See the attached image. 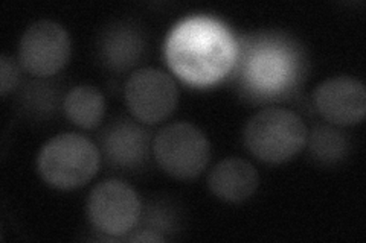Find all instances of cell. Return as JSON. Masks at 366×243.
Masks as SVG:
<instances>
[{
    "label": "cell",
    "instance_id": "1",
    "mask_svg": "<svg viewBox=\"0 0 366 243\" xmlns=\"http://www.w3.org/2000/svg\"><path fill=\"white\" fill-rule=\"evenodd\" d=\"M237 48L229 31L209 19L180 23L167 43L173 71L188 83L206 86L223 78L235 61Z\"/></svg>",
    "mask_w": 366,
    "mask_h": 243
},
{
    "label": "cell",
    "instance_id": "9",
    "mask_svg": "<svg viewBox=\"0 0 366 243\" xmlns=\"http://www.w3.org/2000/svg\"><path fill=\"white\" fill-rule=\"evenodd\" d=\"M249 84L264 93H277L295 78V61L287 51L274 46H261L249 55L246 63Z\"/></svg>",
    "mask_w": 366,
    "mask_h": 243
},
{
    "label": "cell",
    "instance_id": "4",
    "mask_svg": "<svg viewBox=\"0 0 366 243\" xmlns=\"http://www.w3.org/2000/svg\"><path fill=\"white\" fill-rule=\"evenodd\" d=\"M157 165L177 180L199 177L209 163L211 146L206 135L188 122L164 126L153 140Z\"/></svg>",
    "mask_w": 366,
    "mask_h": 243
},
{
    "label": "cell",
    "instance_id": "15",
    "mask_svg": "<svg viewBox=\"0 0 366 243\" xmlns=\"http://www.w3.org/2000/svg\"><path fill=\"white\" fill-rule=\"evenodd\" d=\"M19 79L20 73L14 60H11L6 55L0 56V91H2V96L19 84Z\"/></svg>",
    "mask_w": 366,
    "mask_h": 243
},
{
    "label": "cell",
    "instance_id": "3",
    "mask_svg": "<svg viewBox=\"0 0 366 243\" xmlns=\"http://www.w3.org/2000/svg\"><path fill=\"white\" fill-rule=\"evenodd\" d=\"M243 138L252 155L264 163L280 165L301 152L308 131L296 113L285 108H266L249 119Z\"/></svg>",
    "mask_w": 366,
    "mask_h": 243
},
{
    "label": "cell",
    "instance_id": "8",
    "mask_svg": "<svg viewBox=\"0 0 366 243\" xmlns=\"http://www.w3.org/2000/svg\"><path fill=\"white\" fill-rule=\"evenodd\" d=\"M313 102L328 122L343 126L359 123L366 113L365 86L352 76L330 78L317 86Z\"/></svg>",
    "mask_w": 366,
    "mask_h": 243
},
{
    "label": "cell",
    "instance_id": "13",
    "mask_svg": "<svg viewBox=\"0 0 366 243\" xmlns=\"http://www.w3.org/2000/svg\"><path fill=\"white\" fill-rule=\"evenodd\" d=\"M347 135L330 126H317L310 135V154L320 163L333 165L348 154Z\"/></svg>",
    "mask_w": 366,
    "mask_h": 243
},
{
    "label": "cell",
    "instance_id": "5",
    "mask_svg": "<svg viewBox=\"0 0 366 243\" xmlns=\"http://www.w3.org/2000/svg\"><path fill=\"white\" fill-rule=\"evenodd\" d=\"M87 213L97 229L110 236H122L137 224L141 201L127 182L107 180L90 192Z\"/></svg>",
    "mask_w": 366,
    "mask_h": 243
},
{
    "label": "cell",
    "instance_id": "16",
    "mask_svg": "<svg viewBox=\"0 0 366 243\" xmlns=\"http://www.w3.org/2000/svg\"><path fill=\"white\" fill-rule=\"evenodd\" d=\"M130 240L132 242H165V237L154 233H142V234L133 236Z\"/></svg>",
    "mask_w": 366,
    "mask_h": 243
},
{
    "label": "cell",
    "instance_id": "12",
    "mask_svg": "<svg viewBox=\"0 0 366 243\" xmlns=\"http://www.w3.org/2000/svg\"><path fill=\"white\" fill-rule=\"evenodd\" d=\"M63 108L69 120L84 130H94L104 115L106 100L98 88L76 86L64 96Z\"/></svg>",
    "mask_w": 366,
    "mask_h": 243
},
{
    "label": "cell",
    "instance_id": "11",
    "mask_svg": "<svg viewBox=\"0 0 366 243\" xmlns=\"http://www.w3.org/2000/svg\"><path fill=\"white\" fill-rule=\"evenodd\" d=\"M148 137L145 133L129 122L114 125L107 133L104 149L109 160L121 166H133L147 154Z\"/></svg>",
    "mask_w": 366,
    "mask_h": 243
},
{
    "label": "cell",
    "instance_id": "7",
    "mask_svg": "<svg viewBox=\"0 0 366 243\" xmlns=\"http://www.w3.org/2000/svg\"><path fill=\"white\" fill-rule=\"evenodd\" d=\"M179 91L171 76L159 68L147 67L134 72L125 84V102L137 120L159 123L174 111Z\"/></svg>",
    "mask_w": 366,
    "mask_h": 243
},
{
    "label": "cell",
    "instance_id": "14",
    "mask_svg": "<svg viewBox=\"0 0 366 243\" xmlns=\"http://www.w3.org/2000/svg\"><path fill=\"white\" fill-rule=\"evenodd\" d=\"M142 51V43L133 33L127 31H118L112 33L104 48L109 63L113 67H129L136 63L139 52Z\"/></svg>",
    "mask_w": 366,
    "mask_h": 243
},
{
    "label": "cell",
    "instance_id": "6",
    "mask_svg": "<svg viewBox=\"0 0 366 243\" xmlns=\"http://www.w3.org/2000/svg\"><path fill=\"white\" fill-rule=\"evenodd\" d=\"M71 56V38L66 29L51 20L31 25L19 44L20 66L34 76L46 78L60 72Z\"/></svg>",
    "mask_w": 366,
    "mask_h": 243
},
{
    "label": "cell",
    "instance_id": "10",
    "mask_svg": "<svg viewBox=\"0 0 366 243\" xmlns=\"http://www.w3.org/2000/svg\"><path fill=\"white\" fill-rule=\"evenodd\" d=\"M258 172L249 161L232 157L220 161L208 177L211 192L226 202H243L258 189Z\"/></svg>",
    "mask_w": 366,
    "mask_h": 243
},
{
    "label": "cell",
    "instance_id": "2",
    "mask_svg": "<svg viewBox=\"0 0 366 243\" xmlns=\"http://www.w3.org/2000/svg\"><path fill=\"white\" fill-rule=\"evenodd\" d=\"M99 163V150L94 142L81 134L64 133L44 143L37 158V169L49 186L72 190L94 178Z\"/></svg>",
    "mask_w": 366,
    "mask_h": 243
}]
</instances>
